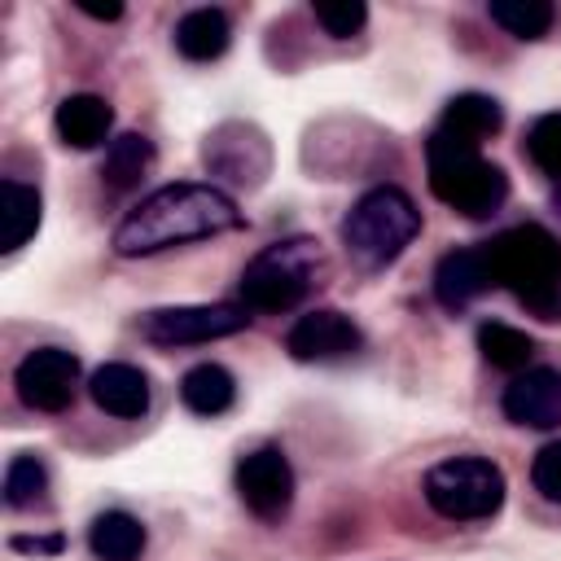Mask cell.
Segmentation results:
<instances>
[{
	"mask_svg": "<svg viewBox=\"0 0 561 561\" xmlns=\"http://www.w3.org/2000/svg\"><path fill=\"white\" fill-rule=\"evenodd\" d=\"M232 228H241V210L224 188H215V184H167V188L149 193L114 228V250L123 259H140V254L206 241V237H219V232H232Z\"/></svg>",
	"mask_w": 561,
	"mask_h": 561,
	"instance_id": "6da1fadb",
	"label": "cell"
},
{
	"mask_svg": "<svg viewBox=\"0 0 561 561\" xmlns=\"http://www.w3.org/2000/svg\"><path fill=\"white\" fill-rule=\"evenodd\" d=\"M482 250H486L495 285L517 294L543 320L557 316V307H561V241L548 228L517 224V228L500 232L495 241H486Z\"/></svg>",
	"mask_w": 561,
	"mask_h": 561,
	"instance_id": "7a4b0ae2",
	"label": "cell"
},
{
	"mask_svg": "<svg viewBox=\"0 0 561 561\" xmlns=\"http://www.w3.org/2000/svg\"><path fill=\"white\" fill-rule=\"evenodd\" d=\"M425 162H430V188L438 202L456 206L469 219H486L504 206L508 197V175L486 162L478 153V145L456 140L447 131H434L425 145Z\"/></svg>",
	"mask_w": 561,
	"mask_h": 561,
	"instance_id": "3957f363",
	"label": "cell"
},
{
	"mask_svg": "<svg viewBox=\"0 0 561 561\" xmlns=\"http://www.w3.org/2000/svg\"><path fill=\"white\" fill-rule=\"evenodd\" d=\"M421 210L403 188H373L364 193L351 215L342 219V245L359 267H386L403 254V245L416 237Z\"/></svg>",
	"mask_w": 561,
	"mask_h": 561,
	"instance_id": "277c9868",
	"label": "cell"
},
{
	"mask_svg": "<svg viewBox=\"0 0 561 561\" xmlns=\"http://www.w3.org/2000/svg\"><path fill=\"white\" fill-rule=\"evenodd\" d=\"M320 267H324V259H320L316 241H307V237L276 241L241 267V280H237L241 285V307H250V311H289L307 298Z\"/></svg>",
	"mask_w": 561,
	"mask_h": 561,
	"instance_id": "5b68a950",
	"label": "cell"
},
{
	"mask_svg": "<svg viewBox=\"0 0 561 561\" xmlns=\"http://www.w3.org/2000/svg\"><path fill=\"white\" fill-rule=\"evenodd\" d=\"M425 500L451 522H478L504 504V473L486 456H451L425 473Z\"/></svg>",
	"mask_w": 561,
	"mask_h": 561,
	"instance_id": "8992f818",
	"label": "cell"
},
{
	"mask_svg": "<svg viewBox=\"0 0 561 561\" xmlns=\"http://www.w3.org/2000/svg\"><path fill=\"white\" fill-rule=\"evenodd\" d=\"M250 324V307L241 302H206V307H158L140 316V337L158 346H193V342H215L232 337Z\"/></svg>",
	"mask_w": 561,
	"mask_h": 561,
	"instance_id": "52a82bcc",
	"label": "cell"
},
{
	"mask_svg": "<svg viewBox=\"0 0 561 561\" xmlns=\"http://www.w3.org/2000/svg\"><path fill=\"white\" fill-rule=\"evenodd\" d=\"M13 386L22 394L26 408L35 412H61L75 403V390H79V359L61 346H39L31 351L18 373H13Z\"/></svg>",
	"mask_w": 561,
	"mask_h": 561,
	"instance_id": "ba28073f",
	"label": "cell"
},
{
	"mask_svg": "<svg viewBox=\"0 0 561 561\" xmlns=\"http://www.w3.org/2000/svg\"><path fill=\"white\" fill-rule=\"evenodd\" d=\"M237 495L263 522L285 517L289 504H294V469H289L285 451L280 447H259V451L241 456V465H237Z\"/></svg>",
	"mask_w": 561,
	"mask_h": 561,
	"instance_id": "9c48e42d",
	"label": "cell"
},
{
	"mask_svg": "<svg viewBox=\"0 0 561 561\" xmlns=\"http://www.w3.org/2000/svg\"><path fill=\"white\" fill-rule=\"evenodd\" d=\"M359 329L351 316L333 311V307H320V311H307L294 320L289 337H285V351L302 364H333V359H346L359 351Z\"/></svg>",
	"mask_w": 561,
	"mask_h": 561,
	"instance_id": "30bf717a",
	"label": "cell"
},
{
	"mask_svg": "<svg viewBox=\"0 0 561 561\" xmlns=\"http://www.w3.org/2000/svg\"><path fill=\"white\" fill-rule=\"evenodd\" d=\"M504 416L526 430H552L561 425V373L557 368H522L500 399Z\"/></svg>",
	"mask_w": 561,
	"mask_h": 561,
	"instance_id": "8fae6325",
	"label": "cell"
},
{
	"mask_svg": "<svg viewBox=\"0 0 561 561\" xmlns=\"http://www.w3.org/2000/svg\"><path fill=\"white\" fill-rule=\"evenodd\" d=\"M495 285V276H491V263H486V250L478 245V250H451V254H443L438 259V267H434V294H438V302L443 307H469L478 294H486Z\"/></svg>",
	"mask_w": 561,
	"mask_h": 561,
	"instance_id": "7c38bea8",
	"label": "cell"
},
{
	"mask_svg": "<svg viewBox=\"0 0 561 561\" xmlns=\"http://www.w3.org/2000/svg\"><path fill=\"white\" fill-rule=\"evenodd\" d=\"M92 390V403L110 416H123V421H136L149 412V377L131 364H101L88 381Z\"/></svg>",
	"mask_w": 561,
	"mask_h": 561,
	"instance_id": "4fadbf2b",
	"label": "cell"
},
{
	"mask_svg": "<svg viewBox=\"0 0 561 561\" xmlns=\"http://www.w3.org/2000/svg\"><path fill=\"white\" fill-rule=\"evenodd\" d=\"M110 123H114V110H110L101 96H92V92L66 96V101L57 105V136H61L70 149H92V145H101L105 131H110Z\"/></svg>",
	"mask_w": 561,
	"mask_h": 561,
	"instance_id": "5bb4252c",
	"label": "cell"
},
{
	"mask_svg": "<svg viewBox=\"0 0 561 561\" xmlns=\"http://www.w3.org/2000/svg\"><path fill=\"white\" fill-rule=\"evenodd\" d=\"M500 123H504L500 101H491V96H482V92H460V96L447 101L438 131H447V136H456V140H469V145H482V136H495Z\"/></svg>",
	"mask_w": 561,
	"mask_h": 561,
	"instance_id": "9a60e30c",
	"label": "cell"
},
{
	"mask_svg": "<svg viewBox=\"0 0 561 561\" xmlns=\"http://www.w3.org/2000/svg\"><path fill=\"white\" fill-rule=\"evenodd\" d=\"M88 548L96 561H136L145 552V526L131 513L110 508L88 526Z\"/></svg>",
	"mask_w": 561,
	"mask_h": 561,
	"instance_id": "2e32d148",
	"label": "cell"
},
{
	"mask_svg": "<svg viewBox=\"0 0 561 561\" xmlns=\"http://www.w3.org/2000/svg\"><path fill=\"white\" fill-rule=\"evenodd\" d=\"M232 39V26L219 9H193L175 22V48L188 61H215Z\"/></svg>",
	"mask_w": 561,
	"mask_h": 561,
	"instance_id": "e0dca14e",
	"label": "cell"
},
{
	"mask_svg": "<svg viewBox=\"0 0 561 561\" xmlns=\"http://www.w3.org/2000/svg\"><path fill=\"white\" fill-rule=\"evenodd\" d=\"M180 399L188 412L197 416H219L232 408L237 399V386H232V373L219 368V364H193L184 377H180Z\"/></svg>",
	"mask_w": 561,
	"mask_h": 561,
	"instance_id": "ac0fdd59",
	"label": "cell"
},
{
	"mask_svg": "<svg viewBox=\"0 0 561 561\" xmlns=\"http://www.w3.org/2000/svg\"><path fill=\"white\" fill-rule=\"evenodd\" d=\"M149 162H153V145H149L140 131H123V136H114L110 149H105L101 180H105L114 193H127V188H136V184L145 180Z\"/></svg>",
	"mask_w": 561,
	"mask_h": 561,
	"instance_id": "d6986e66",
	"label": "cell"
},
{
	"mask_svg": "<svg viewBox=\"0 0 561 561\" xmlns=\"http://www.w3.org/2000/svg\"><path fill=\"white\" fill-rule=\"evenodd\" d=\"M0 219H4V232H0V250L13 254L18 245H26V237H35L39 228V193L18 184V180H4L0 184Z\"/></svg>",
	"mask_w": 561,
	"mask_h": 561,
	"instance_id": "ffe728a7",
	"label": "cell"
},
{
	"mask_svg": "<svg viewBox=\"0 0 561 561\" xmlns=\"http://www.w3.org/2000/svg\"><path fill=\"white\" fill-rule=\"evenodd\" d=\"M478 351H482L486 364H495L504 373H522L530 364V355H535V337L522 333V329H513V324L491 320V324L478 329Z\"/></svg>",
	"mask_w": 561,
	"mask_h": 561,
	"instance_id": "44dd1931",
	"label": "cell"
},
{
	"mask_svg": "<svg viewBox=\"0 0 561 561\" xmlns=\"http://www.w3.org/2000/svg\"><path fill=\"white\" fill-rule=\"evenodd\" d=\"M486 13H491V22H500L517 39H539L552 26V4L548 0H491Z\"/></svg>",
	"mask_w": 561,
	"mask_h": 561,
	"instance_id": "7402d4cb",
	"label": "cell"
},
{
	"mask_svg": "<svg viewBox=\"0 0 561 561\" xmlns=\"http://www.w3.org/2000/svg\"><path fill=\"white\" fill-rule=\"evenodd\" d=\"M48 491V473L35 456H13L4 469V504L9 508H31L35 500H44Z\"/></svg>",
	"mask_w": 561,
	"mask_h": 561,
	"instance_id": "603a6c76",
	"label": "cell"
},
{
	"mask_svg": "<svg viewBox=\"0 0 561 561\" xmlns=\"http://www.w3.org/2000/svg\"><path fill=\"white\" fill-rule=\"evenodd\" d=\"M526 153H530V162H535L543 175L561 180V114L535 118V127H530V136H526Z\"/></svg>",
	"mask_w": 561,
	"mask_h": 561,
	"instance_id": "cb8c5ba5",
	"label": "cell"
},
{
	"mask_svg": "<svg viewBox=\"0 0 561 561\" xmlns=\"http://www.w3.org/2000/svg\"><path fill=\"white\" fill-rule=\"evenodd\" d=\"M316 22H320L333 39H346V35H355V31L368 22V9H364L359 0H324V4H316Z\"/></svg>",
	"mask_w": 561,
	"mask_h": 561,
	"instance_id": "d4e9b609",
	"label": "cell"
},
{
	"mask_svg": "<svg viewBox=\"0 0 561 561\" xmlns=\"http://www.w3.org/2000/svg\"><path fill=\"white\" fill-rule=\"evenodd\" d=\"M530 482H535V491H539L543 500L561 504V438L548 443V447H539V456H535V465H530Z\"/></svg>",
	"mask_w": 561,
	"mask_h": 561,
	"instance_id": "484cf974",
	"label": "cell"
},
{
	"mask_svg": "<svg viewBox=\"0 0 561 561\" xmlns=\"http://www.w3.org/2000/svg\"><path fill=\"white\" fill-rule=\"evenodd\" d=\"M13 548H18V552H57V548H61V535H48V539H26V535H18Z\"/></svg>",
	"mask_w": 561,
	"mask_h": 561,
	"instance_id": "4316f807",
	"label": "cell"
},
{
	"mask_svg": "<svg viewBox=\"0 0 561 561\" xmlns=\"http://www.w3.org/2000/svg\"><path fill=\"white\" fill-rule=\"evenodd\" d=\"M79 9H83L88 18H101V22H114V18H123V4H96V0H79Z\"/></svg>",
	"mask_w": 561,
	"mask_h": 561,
	"instance_id": "83f0119b",
	"label": "cell"
}]
</instances>
